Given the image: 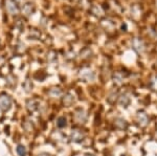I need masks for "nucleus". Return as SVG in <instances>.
Segmentation results:
<instances>
[{
  "label": "nucleus",
  "mask_w": 157,
  "mask_h": 156,
  "mask_svg": "<svg viewBox=\"0 0 157 156\" xmlns=\"http://www.w3.org/2000/svg\"><path fill=\"white\" fill-rule=\"evenodd\" d=\"M12 106V99L6 93L0 94V109L2 111H7Z\"/></svg>",
  "instance_id": "obj_1"
},
{
  "label": "nucleus",
  "mask_w": 157,
  "mask_h": 156,
  "mask_svg": "<svg viewBox=\"0 0 157 156\" xmlns=\"http://www.w3.org/2000/svg\"><path fill=\"white\" fill-rule=\"evenodd\" d=\"M6 7L7 12L12 15H16V14H18V12H19L16 3H15V1H13V0H6Z\"/></svg>",
  "instance_id": "obj_2"
},
{
  "label": "nucleus",
  "mask_w": 157,
  "mask_h": 156,
  "mask_svg": "<svg viewBox=\"0 0 157 156\" xmlns=\"http://www.w3.org/2000/svg\"><path fill=\"white\" fill-rule=\"evenodd\" d=\"M70 137H71V140H72V142L78 143V142H81V140H83V138L85 137V134H84V132H82L81 130L75 129V130H72Z\"/></svg>",
  "instance_id": "obj_3"
},
{
  "label": "nucleus",
  "mask_w": 157,
  "mask_h": 156,
  "mask_svg": "<svg viewBox=\"0 0 157 156\" xmlns=\"http://www.w3.org/2000/svg\"><path fill=\"white\" fill-rule=\"evenodd\" d=\"M137 122L138 124L141 126V127H145V126H147V124L149 123V117L148 115L146 114L145 112H138L137 113Z\"/></svg>",
  "instance_id": "obj_4"
},
{
  "label": "nucleus",
  "mask_w": 157,
  "mask_h": 156,
  "mask_svg": "<svg viewBox=\"0 0 157 156\" xmlns=\"http://www.w3.org/2000/svg\"><path fill=\"white\" fill-rule=\"evenodd\" d=\"M75 120H77V122L81 123V124H83V123L86 122V120H87V114H86L85 111H83V110H78L75 114Z\"/></svg>",
  "instance_id": "obj_5"
},
{
  "label": "nucleus",
  "mask_w": 157,
  "mask_h": 156,
  "mask_svg": "<svg viewBox=\"0 0 157 156\" xmlns=\"http://www.w3.org/2000/svg\"><path fill=\"white\" fill-rule=\"evenodd\" d=\"M93 72L90 71V70H83V71H81V78H82L83 80H85V81H90V80H93Z\"/></svg>",
  "instance_id": "obj_6"
},
{
  "label": "nucleus",
  "mask_w": 157,
  "mask_h": 156,
  "mask_svg": "<svg viewBox=\"0 0 157 156\" xmlns=\"http://www.w3.org/2000/svg\"><path fill=\"white\" fill-rule=\"evenodd\" d=\"M114 125L117 129H121V130H124L128 127V124L126 120H124L123 119H116L115 122H114Z\"/></svg>",
  "instance_id": "obj_7"
},
{
  "label": "nucleus",
  "mask_w": 157,
  "mask_h": 156,
  "mask_svg": "<svg viewBox=\"0 0 157 156\" xmlns=\"http://www.w3.org/2000/svg\"><path fill=\"white\" fill-rule=\"evenodd\" d=\"M72 103H73V97H72V95L69 93L66 94V97H64V99H63V104L67 107H69Z\"/></svg>",
  "instance_id": "obj_8"
},
{
  "label": "nucleus",
  "mask_w": 157,
  "mask_h": 156,
  "mask_svg": "<svg viewBox=\"0 0 157 156\" xmlns=\"http://www.w3.org/2000/svg\"><path fill=\"white\" fill-rule=\"evenodd\" d=\"M120 103H121V106L126 107V106H128L129 103H130V99H129L127 95H121V99H120Z\"/></svg>",
  "instance_id": "obj_9"
},
{
  "label": "nucleus",
  "mask_w": 157,
  "mask_h": 156,
  "mask_svg": "<svg viewBox=\"0 0 157 156\" xmlns=\"http://www.w3.org/2000/svg\"><path fill=\"white\" fill-rule=\"evenodd\" d=\"M17 153H18L20 156L26 155V149H25L24 146H18V147H17Z\"/></svg>",
  "instance_id": "obj_10"
},
{
  "label": "nucleus",
  "mask_w": 157,
  "mask_h": 156,
  "mask_svg": "<svg viewBox=\"0 0 157 156\" xmlns=\"http://www.w3.org/2000/svg\"><path fill=\"white\" fill-rule=\"evenodd\" d=\"M49 94L52 95V97H60L61 95V90L59 88H54V89H52L49 91Z\"/></svg>",
  "instance_id": "obj_11"
},
{
  "label": "nucleus",
  "mask_w": 157,
  "mask_h": 156,
  "mask_svg": "<svg viewBox=\"0 0 157 156\" xmlns=\"http://www.w3.org/2000/svg\"><path fill=\"white\" fill-rule=\"evenodd\" d=\"M58 127L59 128H63L66 126V119L65 117H59V120H58Z\"/></svg>",
  "instance_id": "obj_12"
},
{
  "label": "nucleus",
  "mask_w": 157,
  "mask_h": 156,
  "mask_svg": "<svg viewBox=\"0 0 157 156\" xmlns=\"http://www.w3.org/2000/svg\"><path fill=\"white\" fill-rule=\"evenodd\" d=\"M39 156H50L49 154H46V153H43V154H40Z\"/></svg>",
  "instance_id": "obj_13"
},
{
  "label": "nucleus",
  "mask_w": 157,
  "mask_h": 156,
  "mask_svg": "<svg viewBox=\"0 0 157 156\" xmlns=\"http://www.w3.org/2000/svg\"><path fill=\"white\" fill-rule=\"evenodd\" d=\"M17 1H19V2H22V0H17Z\"/></svg>",
  "instance_id": "obj_14"
}]
</instances>
